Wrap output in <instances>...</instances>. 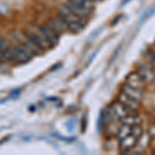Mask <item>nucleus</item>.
<instances>
[{"instance_id":"3","label":"nucleus","mask_w":155,"mask_h":155,"mask_svg":"<svg viewBox=\"0 0 155 155\" xmlns=\"http://www.w3.org/2000/svg\"><path fill=\"white\" fill-rule=\"evenodd\" d=\"M12 49L15 62H17V63L25 64L32 59V56L22 45H15L14 47H12Z\"/></svg>"},{"instance_id":"13","label":"nucleus","mask_w":155,"mask_h":155,"mask_svg":"<svg viewBox=\"0 0 155 155\" xmlns=\"http://www.w3.org/2000/svg\"><path fill=\"white\" fill-rule=\"evenodd\" d=\"M120 121H121V123L127 124V125H129V126L137 125V124L142 123L141 117L137 116V115H136V114H130V113H128L125 117H123Z\"/></svg>"},{"instance_id":"19","label":"nucleus","mask_w":155,"mask_h":155,"mask_svg":"<svg viewBox=\"0 0 155 155\" xmlns=\"http://www.w3.org/2000/svg\"><path fill=\"white\" fill-rule=\"evenodd\" d=\"M148 56H149V58L150 59H155V48L154 49H152L151 50V51H150L149 52V53H148Z\"/></svg>"},{"instance_id":"2","label":"nucleus","mask_w":155,"mask_h":155,"mask_svg":"<svg viewBox=\"0 0 155 155\" xmlns=\"http://www.w3.org/2000/svg\"><path fill=\"white\" fill-rule=\"evenodd\" d=\"M39 29H41V33L44 34L45 38L48 41L50 47H55L58 45L60 36L61 35H59V34L52 28V26L49 23L42 24L41 26H39Z\"/></svg>"},{"instance_id":"7","label":"nucleus","mask_w":155,"mask_h":155,"mask_svg":"<svg viewBox=\"0 0 155 155\" xmlns=\"http://www.w3.org/2000/svg\"><path fill=\"white\" fill-rule=\"evenodd\" d=\"M107 109H109L110 112H111L112 116H113V119L119 120V121L130 112L125 106H123V104L119 101L115 102V104H113L112 106H110Z\"/></svg>"},{"instance_id":"23","label":"nucleus","mask_w":155,"mask_h":155,"mask_svg":"<svg viewBox=\"0 0 155 155\" xmlns=\"http://www.w3.org/2000/svg\"><path fill=\"white\" fill-rule=\"evenodd\" d=\"M95 1H99V0H95Z\"/></svg>"},{"instance_id":"4","label":"nucleus","mask_w":155,"mask_h":155,"mask_svg":"<svg viewBox=\"0 0 155 155\" xmlns=\"http://www.w3.org/2000/svg\"><path fill=\"white\" fill-rule=\"evenodd\" d=\"M58 16L65 22L66 26L68 24L74 23V22H81V23H84L86 25L88 23V22H87V18H83V17L78 16V15L74 14V12H71V11H68L67 8H65L64 6H62V8L59 11Z\"/></svg>"},{"instance_id":"16","label":"nucleus","mask_w":155,"mask_h":155,"mask_svg":"<svg viewBox=\"0 0 155 155\" xmlns=\"http://www.w3.org/2000/svg\"><path fill=\"white\" fill-rule=\"evenodd\" d=\"M131 134L140 139V137H142V134H143V128H142L141 124H137V125L131 126Z\"/></svg>"},{"instance_id":"9","label":"nucleus","mask_w":155,"mask_h":155,"mask_svg":"<svg viewBox=\"0 0 155 155\" xmlns=\"http://www.w3.org/2000/svg\"><path fill=\"white\" fill-rule=\"evenodd\" d=\"M125 84L130 87H134V88L140 89V90H143L145 88V85H146V83L143 81V79L140 77V74H137V71L130 72V74L126 77Z\"/></svg>"},{"instance_id":"22","label":"nucleus","mask_w":155,"mask_h":155,"mask_svg":"<svg viewBox=\"0 0 155 155\" xmlns=\"http://www.w3.org/2000/svg\"><path fill=\"white\" fill-rule=\"evenodd\" d=\"M153 153H155V147H154V150H153Z\"/></svg>"},{"instance_id":"18","label":"nucleus","mask_w":155,"mask_h":155,"mask_svg":"<svg viewBox=\"0 0 155 155\" xmlns=\"http://www.w3.org/2000/svg\"><path fill=\"white\" fill-rule=\"evenodd\" d=\"M104 124H106V121H104V111H101V115H99V118H98V131L99 132L104 129Z\"/></svg>"},{"instance_id":"12","label":"nucleus","mask_w":155,"mask_h":155,"mask_svg":"<svg viewBox=\"0 0 155 155\" xmlns=\"http://www.w3.org/2000/svg\"><path fill=\"white\" fill-rule=\"evenodd\" d=\"M122 92H124L127 95H129L132 98L137 99V101H141L143 98V90H140V89H137V88H134V87H130L128 85L124 84L123 87H122Z\"/></svg>"},{"instance_id":"1","label":"nucleus","mask_w":155,"mask_h":155,"mask_svg":"<svg viewBox=\"0 0 155 155\" xmlns=\"http://www.w3.org/2000/svg\"><path fill=\"white\" fill-rule=\"evenodd\" d=\"M63 6L71 12H74V14H76L80 17H83V18H87L94 11V7H87L81 5V4H78L76 2L71 1V0H68L67 2H65L63 4Z\"/></svg>"},{"instance_id":"6","label":"nucleus","mask_w":155,"mask_h":155,"mask_svg":"<svg viewBox=\"0 0 155 155\" xmlns=\"http://www.w3.org/2000/svg\"><path fill=\"white\" fill-rule=\"evenodd\" d=\"M139 142V137L134 136L132 134H128L123 139L119 140V148L121 153H128L131 149H134L137 146Z\"/></svg>"},{"instance_id":"5","label":"nucleus","mask_w":155,"mask_h":155,"mask_svg":"<svg viewBox=\"0 0 155 155\" xmlns=\"http://www.w3.org/2000/svg\"><path fill=\"white\" fill-rule=\"evenodd\" d=\"M146 84L155 82V68L151 64H142L137 71Z\"/></svg>"},{"instance_id":"15","label":"nucleus","mask_w":155,"mask_h":155,"mask_svg":"<svg viewBox=\"0 0 155 155\" xmlns=\"http://www.w3.org/2000/svg\"><path fill=\"white\" fill-rule=\"evenodd\" d=\"M154 14H155V7H153V8H150V9H147L146 12H144L143 14L141 15V18H140L139 22H137V26H139V25H141V24H143L146 20L151 18Z\"/></svg>"},{"instance_id":"8","label":"nucleus","mask_w":155,"mask_h":155,"mask_svg":"<svg viewBox=\"0 0 155 155\" xmlns=\"http://www.w3.org/2000/svg\"><path fill=\"white\" fill-rule=\"evenodd\" d=\"M118 101L121 102L123 106H125L129 111H136L140 107V101L127 95L124 92H120L118 94Z\"/></svg>"},{"instance_id":"20","label":"nucleus","mask_w":155,"mask_h":155,"mask_svg":"<svg viewBox=\"0 0 155 155\" xmlns=\"http://www.w3.org/2000/svg\"><path fill=\"white\" fill-rule=\"evenodd\" d=\"M121 18H122V16H119V17H118V18H117V19H115L114 21H113V23L111 24L112 26H113V25H115V24H117V23H118V22H117V21H118L119 19H121Z\"/></svg>"},{"instance_id":"14","label":"nucleus","mask_w":155,"mask_h":155,"mask_svg":"<svg viewBox=\"0 0 155 155\" xmlns=\"http://www.w3.org/2000/svg\"><path fill=\"white\" fill-rule=\"evenodd\" d=\"M116 134H117V137H118L119 140L123 139V137H125L126 136H128V134H131V126L122 123V125L118 127Z\"/></svg>"},{"instance_id":"21","label":"nucleus","mask_w":155,"mask_h":155,"mask_svg":"<svg viewBox=\"0 0 155 155\" xmlns=\"http://www.w3.org/2000/svg\"><path fill=\"white\" fill-rule=\"evenodd\" d=\"M129 1H130V0H123V1H122V3H121V5H124V4L128 3Z\"/></svg>"},{"instance_id":"10","label":"nucleus","mask_w":155,"mask_h":155,"mask_svg":"<svg viewBox=\"0 0 155 155\" xmlns=\"http://www.w3.org/2000/svg\"><path fill=\"white\" fill-rule=\"evenodd\" d=\"M48 23L51 25L52 28H53L55 31L59 34V35H62V34H64L66 31H68V30H67V26H66L65 22L60 18L59 16H56V17L51 18V20H50Z\"/></svg>"},{"instance_id":"11","label":"nucleus","mask_w":155,"mask_h":155,"mask_svg":"<svg viewBox=\"0 0 155 155\" xmlns=\"http://www.w3.org/2000/svg\"><path fill=\"white\" fill-rule=\"evenodd\" d=\"M21 45L29 52V54L31 55V56H39V55H41L44 53V52H42L39 48H37L31 41H29L27 37H25V35L23 37V41H22Z\"/></svg>"},{"instance_id":"17","label":"nucleus","mask_w":155,"mask_h":155,"mask_svg":"<svg viewBox=\"0 0 155 155\" xmlns=\"http://www.w3.org/2000/svg\"><path fill=\"white\" fill-rule=\"evenodd\" d=\"M11 47L8 46V44H7V41L5 39L3 38L2 36H0V54H3L4 52L7 51Z\"/></svg>"}]
</instances>
